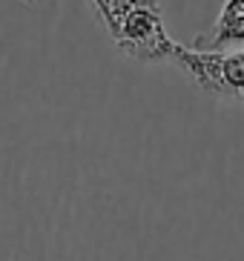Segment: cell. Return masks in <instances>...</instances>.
<instances>
[{"instance_id": "cell-3", "label": "cell", "mask_w": 244, "mask_h": 261, "mask_svg": "<svg viewBox=\"0 0 244 261\" xmlns=\"http://www.w3.org/2000/svg\"><path fill=\"white\" fill-rule=\"evenodd\" d=\"M196 49H244V0H224L210 32L196 40Z\"/></svg>"}, {"instance_id": "cell-2", "label": "cell", "mask_w": 244, "mask_h": 261, "mask_svg": "<svg viewBox=\"0 0 244 261\" xmlns=\"http://www.w3.org/2000/svg\"><path fill=\"white\" fill-rule=\"evenodd\" d=\"M169 61L204 95L230 103H244V49L210 52V49H187L176 43Z\"/></svg>"}, {"instance_id": "cell-1", "label": "cell", "mask_w": 244, "mask_h": 261, "mask_svg": "<svg viewBox=\"0 0 244 261\" xmlns=\"http://www.w3.org/2000/svg\"><path fill=\"white\" fill-rule=\"evenodd\" d=\"M109 40L138 63H164L176 40L167 35L161 0H89Z\"/></svg>"}]
</instances>
